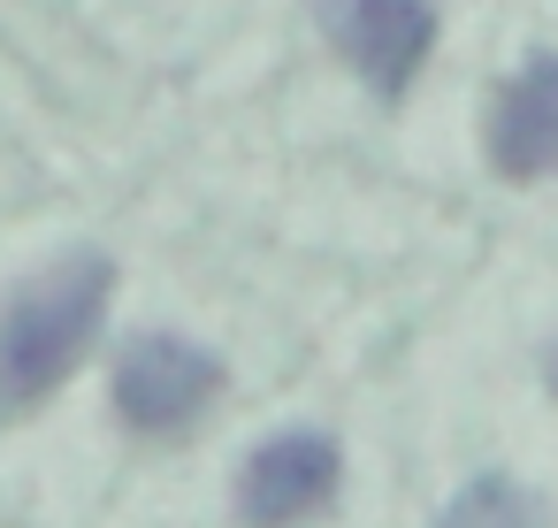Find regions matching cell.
<instances>
[{
	"instance_id": "cell-1",
	"label": "cell",
	"mask_w": 558,
	"mask_h": 528,
	"mask_svg": "<svg viewBox=\"0 0 558 528\" xmlns=\"http://www.w3.org/2000/svg\"><path fill=\"white\" fill-rule=\"evenodd\" d=\"M108 291H116V268L100 253H77L9 299V314H0V413L39 406L85 360V345L108 314Z\"/></svg>"
},
{
	"instance_id": "cell-2",
	"label": "cell",
	"mask_w": 558,
	"mask_h": 528,
	"mask_svg": "<svg viewBox=\"0 0 558 528\" xmlns=\"http://www.w3.org/2000/svg\"><path fill=\"white\" fill-rule=\"evenodd\" d=\"M436 9L444 0H314V24L383 100H398L436 47Z\"/></svg>"
},
{
	"instance_id": "cell-3",
	"label": "cell",
	"mask_w": 558,
	"mask_h": 528,
	"mask_svg": "<svg viewBox=\"0 0 558 528\" xmlns=\"http://www.w3.org/2000/svg\"><path fill=\"white\" fill-rule=\"evenodd\" d=\"M222 391V360L192 337H138L116 360V413L138 436H177L192 429Z\"/></svg>"
},
{
	"instance_id": "cell-4",
	"label": "cell",
	"mask_w": 558,
	"mask_h": 528,
	"mask_svg": "<svg viewBox=\"0 0 558 528\" xmlns=\"http://www.w3.org/2000/svg\"><path fill=\"white\" fill-rule=\"evenodd\" d=\"M337 475H344V459L322 429H283L245 459L238 513H245V528H299L337 497Z\"/></svg>"
},
{
	"instance_id": "cell-5",
	"label": "cell",
	"mask_w": 558,
	"mask_h": 528,
	"mask_svg": "<svg viewBox=\"0 0 558 528\" xmlns=\"http://www.w3.org/2000/svg\"><path fill=\"white\" fill-rule=\"evenodd\" d=\"M489 169L512 184L558 177V55H535L489 108Z\"/></svg>"
},
{
	"instance_id": "cell-6",
	"label": "cell",
	"mask_w": 558,
	"mask_h": 528,
	"mask_svg": "<svg viewBox=\"0 0 558 528\" xmlns=\"http://www.w3.org/2000/svg\"><path fill=\"white\" fill-rule=\"evenodd\" d=\"M436 528H543V505H535V490H520L512 475H474V482L444 505Z\"/></svg>"
},
{
	"instance_id": "cell-7",
	"label": "cell",
	"mask_w": 558,
	"mask_h": 528,
	"mask_svg": "<svg viewBox=\"0 0 558 528\" xmlns=\"http://www.w3.org/2000/svg\"><path fill=\"white\" fill-rule=\"evenodd\" d=\"M550 391H558V360H550Z\"/></svg>"
}]
</instances>
